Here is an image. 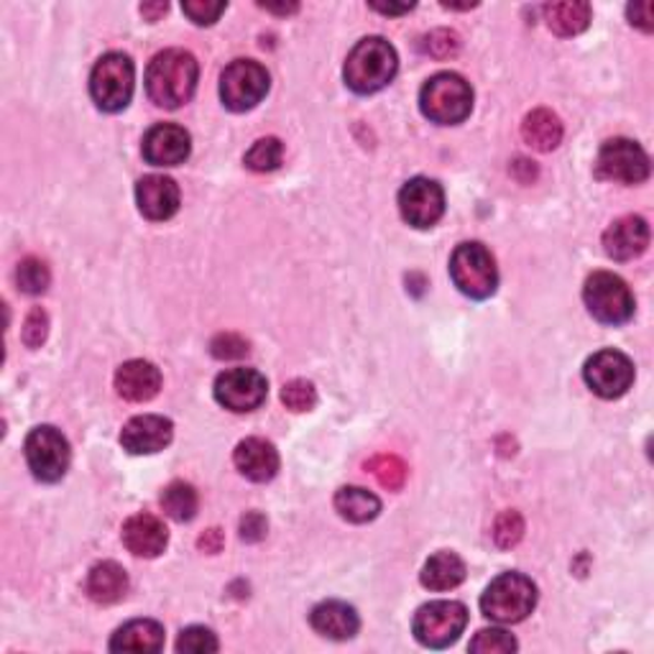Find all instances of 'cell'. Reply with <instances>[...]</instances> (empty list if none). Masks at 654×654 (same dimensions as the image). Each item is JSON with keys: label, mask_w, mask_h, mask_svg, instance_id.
Instances as JSON below:
<instances>
[{"label": "cell", "mask_w": 654, "mask_h": 654, "mask_svg": "<svg viewBox=\"0 0 654 654\" xmlns=\"http://www.w3.org/2000/svg\"><path fill=\"white\" fill-rule=\"evenodd\" d=\"M200 64L185 49L159 51L146 70V92L159 108L176 110L193 100Z\"/></svg>", "instance_id": "6da1fadb"}, {"label": "cell", "mask_w": 654, "mask_h": 654, "mask_svg": "<svg viewBox=\"0 0 654 654\" xmlns=\"http://www.w3.org/2000/svg\"><path fill=\"white\" fill-rule=\"evenodd\" d=\"M396 70H399V57L392 44L381 36H369L350 49L343 77L353 92L373 95L392 83Z\"/></svg>", "instance_id": "7a4b0ae2"}, {"label": "cell", "mask_w": 654, "mask_h": 654, "mask_svg": "<svg viewBox=\"0 0 654 654\" xmlns=\"http://www.w3.org/2000/svg\"><path fill=\"white\" fill-rule=\"evenodd\" d=\"M538 606V585L521 572H502L481 596V612L498 624H519Z\"/></svg>", "instance_id": "3957f363"}, {"label": "cell", "mask_w": 654, "mask_h": 654, "mask_svg": "<svg viewBox=\"0 0 654 654\" xmlns=\"http://www.w3.org/2000/svg\"><path fill=\"white\" fill-rule=\"evenodd\" d=\"M420 108L424 118H430L437 126H458L473 110V90L455 72H440L424 83Z\"/></svg>", "instance_id": "277c9868"}, {"label": "cell", "mask_w": 654, "mask_h": 654, "mask_svg": "<svg viewBox=\"0 0 654 654\" xmlns=\"http://www.w3.org/2000/svg\"><path fill=\"white\" fill-rule=\"evenodd\" d=\"M134 62L121 51L100 57L90 75V95L102 113H121L134 98Z\"/></svg>", "instance_id": "5b68a950"}, {"label": "cell", "mask_w": 654, "mask_h": 654, "mask_svg": "<svg viewBox=\"0 0 654 654\" xmlns=\"http://www.w3.org/2000/svg\"><path fill=\"white\" fill-rule=\"evenodd\" d=\"M583 299L588 312L604 325H624L634 314V294L621 276L612 271H596L585 279Z\"/></svg>", "instance_id": "8992f818"}, {"label": "cell", "mask_w": 654, "mask_h": 654, "mask_svg": "<svg viewBox=\"0 0 654 654\" xmlns=\"http://www.w3.org/2000/svg\"><path fill=\"white\" fill-rule=\"evenodd\" d=\"M453 284L470 299H489L498 286V269L483 244H460L451 259Z\"/></svg>", "instance_id": "52a82bcc"}, {"label": "cell", "mask_w": 654, "mask_h": 654, "mask_svg": "<svg viewBox=\"0 0 654 654\" xmlns=\"http://www.w3.org/2000/svg\"><path fill=\"white\" fill-rule=\"evenodd\" d=\"M269 92V72L256 59H235L220 75V100L233 113L254 110Z\"/></svg>", "instance_id": "ba28073f"}, {"label": "cell", "mask_w": 654, "mask_h": 654, "mask_svg": "<svg viewBox=\"0 0 654 654\" xmlns=\"http://www.w3.org/2000/svg\"><path fill=\"white\" fill-rule=\"evenodd\" d=\"M468 624V608L458 601H432L415 614L411 631L417 642L430 650H445L458 642Z\"/></svg>", "instance_id": "9c48e42d"}, {"label": "cell", "mask_w": 654, "mask_h": 654, "mask_svg": "<svg viewBox=\"0 0 654 654\" xmlns=\"http://www.w3.org/2000/svg\"><path fill=\"white\" fill-rule=\"evenodd\" d=\"M26 462L32 468L34 479L41 483H57L67 476L72 451L67 437L51 424L34 428L26 437Z\"/></svg>", "instance_id": "30bf717a"}, {"label": "cell", "mask_w": 654, "mask_h": 654, "mask_svg": "<svg viewBox=\"0 0 654 654\" xmlns=\"http://www.w3.org/2000/svg\"><path fill=\"white\" fill-rule=\"evenodd\" d=\"M583 379L601 399H619L634 384V363L621 350H599L585 361Z\"/></svg>", "instance_id": "8fae6325"}, {"label": "cell", "mask_w": 654, "mask_h": 654, "mask_svg": "<svg viewBox=\"0 0 654 654\" xmlns=\"http://www.w3.org/2000/svg\"><path fill=\"white\" fill-rule=\"evenodd\" d=\"M596 172L601 180L621 182V185H639L650 176V157L642 146L631 138H612L601 146Z\"/></svg>", "instance_id": "7c38bea8"}, {"label": "cell", "mask_w": 654, "mask_h": 654, "mask_svg": "<svg viewBox=\"0 0 654 654\" xmlns=\"http://www.w3.org/2000/svg\"><path fill=\"white\" fill-rule=\"evenodd\" d=\"M269 381L256 369H231L223 371L215 381V399L220 407L238 411H254L267 402Z\"/></svg>", "instance_id": "4fadbf2b"}, {"label": "cell", "mask_w": 654, "mask_h": 654, "mask_svg": "<svg viewBox=\"0 0 654 654\" xmlns=\"http://www.w3.org/2000/svg\"><path fill=\"white\" fill-rule=\"evenodd\" d=\"M399 212L411 227H432L445 212V193L435 180L415 176L399 193Z\"/></svg>", "instance_id": "5bb4252c"}, {"label": "cell", "mask_w": 654, "mask_h": 654, "mask_svg": "<svg viewBox=\"0 0 654 654\" xmlns=\"http://www.w3.org/2000/svg\"><path fill=\"white\" fill-rule=\"evenodd\" d=\"M189 151L193 138L174 123H159L144 136V159L151 166H180L189 159Z\"/></svg>", "instance_id": "9a60e30c"}, {"label": "cell", "mask_w": 654, "mask_h": 654, "mask_svg": "<svg viewBox=\"0 0 654 654\" xmlns=\"http://www.w3.org/2000/svg\"><path fill=\"white\" fill-rule=\"evenodd\" d=\"M174 424L172 420L159 415H141L134 417L121 432L123 451L131 455H153L172 443Z\"/></svg>", "instance_id": "2e32d148"}, {"label": "cell", "mask_w": 654, "mask_h": 654, "mask_svg": "<svg viewBox=\"0 0 654 654\" xmlns=\"http://www.w3.org/2000/svg\"><path fill=\"white\" fill-rule=\"evenodd\" d=\"M136 202L146 220L161 223V220L174 218L176 210H180V187H176L172 176L149 174L138 180Z\"/></svg>", "instance_id": "e0dca14e"}, {"label": "cell", "mask_w": 654, "mask_h": 654, "mask_svg": "<svg viewBox=\"0 0 654 654\" xmlns=\"http://www.w3.org/2000/svg\"><path fill=\"white\" fill-rule=\"evenodd\" d=\"M650 246V225L639 215H624L604 233V251L614 261H631Z\"/></svg>", "instance_id": "ac0fdd59"}, {"label": "cell", "mask_w": 654, "mask_h": 654, "mask_svg": "<svg viewBox=\"0 0 654 654\" xmlns=\"http://www.w3.org/2000/svg\"><path fill=\"white\" fill-rule=\"evenodd\" d=\"M233 462L240 470V476L254 483H269L279 473L276 447L261 437L240 440L233 453Z\"/></svg>", "instance_id": "d6986e66"}, {"label": "cell", "mask_w": 654, "mask_h": 654, "mask_svg": "<svg viewBox=\"0 0 654 654\" xmlns=\"http://www.w3.org/2000/svg\"><path fill=\"white\" fill-rule=\"evenodd\" d=\"M123 545L136 557H159L169 545L164 521L153 514H136L123 525Z\"/></svg>", "instance_id": "ffe728a7"}, {"label": "cell", "mask_w": 654, "mask_h": 654, "mask_svg": "<svg viewBox=\"0 0 654 654\" xmlns=\"http://www.w3.org/2000/svg\"><path fill=\"white\" fill-rule=\"evenodd\" d=\"M161 388V371L149 361H128L115 371V392L126 402H151Z\"/></svg>", "instance_id": "44dd1931"}, {"label": "cell", "mask_w": 654, "mask_h": 654, "mask_svg": "<svg viewBox=\"0 0 654 654\" xmlns=\"http://www.w3.org/2000/svg\"><path fill=\"white\" fill-rule=\"evenodd\" d=\"M310 624L318 634L335 639V642L353 639L358 634V629H361V619H358L356 608L343 604V601H325V604L314 606Z\"/></svg>", "instance_id": "7402d4cb"}, {"label": "cell", "mask_w": 654, "mask_h": 654, "mask_svg": "<svg viewBox=\"0 0 654 654\" xmlns=\"http://www.w3.org/2000/svg\"><path fill=\"white\" fill-rule=\"evenodd\" d=\"M164 650V627L151 619L123 624L110 639V652H161Z\"/></svg>", "instance_id": "603a6c76"}, {"label": "cell", "mask_w": 654, "mask_h": 654, "mask_svg": "<svg viewBox=\"0 0 654 654\" xmlns=\"http://www.w3.org/2000/svg\"><path fill=\"white\" fill-rule=\"evenodd\" d=\"M128 593V576L113 560L98 563L87 576V596L98 606H113Z\"/></svg>", "instance_id": "cb8c5ba5"}, {"label": "cell", "mask_w": 654, "mask_h": 654, "mask_svg": "<svg viewBox=\"0 0 654 654\" xmlns=\"http://www.w3.org/2000/svg\"><path fill=\"white\" fill-rule=\"evenodd\" d=\"M521 138L534 151H553L563 141V123L553 110H532L521 123Z\"/></svg>", "instance_id": "d4e9b609"}, {"label": "cell", "mask_w": 654, "mask_h": 654, "mask_svg": "<svg viewBox=\"0 0 654 654\" xmlns=\"http://www.w3.org/2000/svg\"><path fill=\"white\" fill-rule=\"evenodd\" d=\"M545 21L550 32L557 36H578L591 24V5L583 0H563V3L545 5Z\"/></svg>", "instance_id": "484cf974"}, {"label": "cell", "mask_w": 654, "mask_h": 654, "mask_svg": "<svg viewBox=\"0 0 654 654\" xmlns=\"http://www.w3.org/2000/svg\"><path fill=\"white\" fill-rule=\"evenodd\" d=\"M420 580L430 591H453L466 580V563L455 553H437L424 563Z\"/></svg>", "instance_id": "4316f807"}, {"label": "cell", "mask_w": 654, "mask_h": 654, "mask_svg": "<svg viewBox=\"0 0 654 654\" xmlns=\"http://www.w3.org/2000/svg\"><path fill=\"white\" fill-rule=\"evenodd\" d=\"M335 509L345 521L366 525V521H373L379 517L381 502L377 494H371V491L358 486H343L335 494Z\"/></svg>", "instance_id": "83f0119b"}, {"label": "cell", "mask_w": 654, "mask_h": 654, "mask_svg": "<svg viewBox=\"0 0 654 654\" xmlns=\"http://www.w3.org/2000/svg\"><path fill=\"white\" fill-rule=\"evenodd\" d=\"M161 506H164V511L174 521H193L197 514V506H200V498H197V491L193 483L174 481L169 483L164 494H161Z\"/></svg>", "instance_id": "f1b7e54d"}, {"label": "cell", "mask_w": 654, "mask_h": 654, "mask_svg": "<svg viewBox=\"0 0 654 654\" xmlns=\"http://www.w3.org/2000/svg\"><path fill=\"white\" fill-rule=\"evenodd\" d=\"M366 470L388 491H399L407 481V462L396 455H377L366 462Z\"/></svg>", "instance_id": "f546056e"}, {"label": "cell", "mask_w": 654, "mask_h": 654, "mask_svg": "<svg viewBox=\"0 0 654 654\" xmlns=\"http://www.w3.org/2000/svg\"><path fill=\"white\" fill-rule=\"evenodd\" d=\"M284 157V146L279 141L276 136H267L259 138L251 149L246 153V166L251 169V172H274L282 164Z\"/></svg>", "instance_id": "4dcf8cb0"}, {"label": "cell", "mask_w": 654, "mask_h": 654, "mask_svg": "<svg viewBox=\"0 0 654 654\" xmlns=\"http://www.w3.org/2000/svg\"><path fill=\"white\" fill-rule=\"evenodd\" d=\"M49 282H51V274H49L47 263H44V261L34 259V256H28V259H24L18 263L16 284L24 294H34V297H36V294H44V292H47Z\"/></svg>", "instance_id": "1f68e13d"}, {"label": "cell", "mask_w": 654, "mask_h": 654, "mask_svg": "<svg viewBox=\"0 0 654 654\" xmlns=\"http://www.w3.org/2000/svg\"><path fill=\"white\" fill-rule=\"evenodd\" d=\"M517 650V639L504 629H481L479 634L473 637V642H470V652L476 654H506Z\"/></svg>", "instance_id": "d6a6232c"}, {"label": "cell", "mask_w": 654, "mask_h": 654, "mask_svg": "<svg viewBox=\"0 0 654 654\" xmlns=\"http://www.w3.org/2000/svg\"><path fill=\"white\" fill-rule=\"evenodd\" d=\"M282 402L286 409L292 411H310L318 404V388L312 381L307 379H294L282 388Z\"/></svg>", "instance_id": "836d02e7"}, {"label": "cell", "mask_w": 654, "mask_h": 654, "mask_svg": "<svg viewBox=\"0 0 654 654\" xmlns=\"http://www.w3.org/2000/svg\"><path fill=\"white\" fill-rule=\"evenodd\" d=\"M521 538H525V519H521L517 511L498 514V519L494 525V542H496V545L502 550H511L514 545H519Z\"/></svg>", "instance_id": "e575fe53"}, {"label": "cell", "mask_w": 654, "mask_h": 654, "mask_svg": "<svg viewBox=\"0 0 654 654\" xmlns=\"http://www.w3.org/2000/svg\"><path fill=\"white\" fill-rule=\"evenodd\" d=\"M218 639L210 629L205 627H189L176 639V650L180 652H193V654H205V652H218Z\"/></svg>", "instance_id": "d590c367"}, {"label": "cell", "mask_w": 654, "mask_h": 654, "mask_svg": "<svg viewBox=\"0 0 654 654\" xmlns=\"http://www.w3.org/2000/svg\"><path fill=\"white\" fill-rule=\"evenodd\" d=\"M49 335V314L41 310V307H34L32 312L26 314L24 320V330H21V337H24L26 348H41L44 341Z\"/></svg>", "instance_id": "8d00e7d4"}, {"label": "cell", "mask_w": 654, "mask_h": 654, "mask_svg": "<svg viewBox=\"0 0 654 654\" xmlns=\"http://www.w3.org/2000/svg\"><path fill=\"white\" fill-rule=\"evenodd\" d=\"M460 49V39L455 32H447V28H440V32H432L430 36H424L422 41V51L424 54L435 57V59H447L453 54H458Z\"/></svg>", "instance_id": "74e56055"}, {"label": "cell", "mask_w": 654, "mask_h": 654, "mask_svg": "<svg viewBox=\"0 0 654 654\" xmlns=\"http://www.w3.org/2000/svg\"><path fill=\"white\" fill-rule=\"evenodd\" d=\"M227 5L225 3H212V0H189L182 5V11L187 13L189 21H195L197 26H212L215 21L223 16Z\"/></svg>", "instance_id": "f35d334b"}, {"label": "cell", "mask_w": 654, "mask_h": 654, "mask_svg": "<svg viewBox=\"0 0 654 654\" xmlns=\"http://www.w3.org/2000/svg\"><path fill=\"white\" fill-rule=\"evenodd\" d=\"M212 356L220 358V361H231V358H244L248 353V343L240 335L233 333H220L215 341L210 343Z\"/></svg>", "instance_id": "ab89813d"}, {"label": "cell", "mask_w": 654, "mask_h": 654, "mask_svg": "<svg viewBox=\"0 0 654 654\" xmlns=\"http://www.w3.org/2000/svg\"><path fill=\"white\" fill-rule=\"evenodd\" d=\"M269 521L261 511H248L244 519H240V540L244 542H261L267 538Z\"/></svg>", "instance_id": "60d3db41"}, {"label": "cell", "mask_w": 654, "mask_h": 654, "mask_svg": "<svg viewBox=\"0 0 654 654\" xmlns=\"http://www.w3.org/2000/svg\"><path fill=\"white\" fill-rule=\"evenodd\" d=\"M627 13H629L631 26H637V28H642V32L652 34V28H654V5L652 3H631L627 9Z\"/></svg>", "instance_id": "b9f144b4"}, {"label": "cell", "mask_w": 654, "mask_h": 654, "mask_svg": "<svg viewBox=\"0 0 654 654\" xmlns=\"http://www.w3.org/2000/svg\"><path fill=\"white\" fill-rule=\"evenodd\" d=\"M197 545H200V550H205V553L215 555L223 550V532H220V529H208V532L197 540Z\"/></svg>", "instance_id": "7bdbcfd3"}, {"label": "cell", "mask_w": 654, "mask_h": 654, "mask_svg": "<svg viewBox=\"0 0 654 654\" xmlns=\"http://www.w3.org/2000/svg\"><path fill=\"white\" fill-rule=\"evenodd\" d=\"M169 11V5L166 3H144L141 5V16L146 18V21H159L161 16H164V13Z\"/></svg>", "instance_id": "ee69618b"}, {"label": "cell", "mask_w": 654, "mask_h": 654, "mask_svg": "<svg viewBox=\"0 0 654 654\" xmlns=\"http://www.w3.org/2000/svg\"><path fill=\"white\" fill-rule=\"evenodd\" d=\"M371 9L373 11H379V13H384V16H399V13H407V11H411L415 9V5L411 3H404V5H394V3H371Z\"/></svg>", "instance_id": "f6af8a7d"}, {"label": "cell", "mask_w": 654, "mask_h": 654, "mask_svg": "<svg viewBox=\"0 0 654 654\" xmlns=\"http://www.w3.org/2000/svg\"><path fill=\"white\" fill-rule=\"evenodd\" d=\"M261 9H267L271 13H282V16H289V13H297L299 5L297 3H282V5H274V3H261Z\"/></svg>", "instance_id": "bcb514c9"}, {"label": "cell", "mask_w": 654, "mask_h": 654, "mask_svg": "<svg viewBox=\"0 0 654 654\" xmlns=\"http://www.w3.org/2000/svg\"><path fill=\"white\" fill-rule=\"evenodd\" d=\"M443 9H453V11H468V9H476V3H443Z\"/></svg>", "instance_id": "7dc6e473"}]
</instances>
